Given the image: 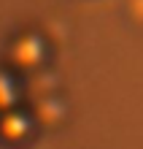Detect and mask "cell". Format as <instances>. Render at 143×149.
<instances>
[{
    "label": "cell",
    "instance_id": "cell-3",
    "mask_svg": "<svg viewBox=\"0 0 143 149\" xmlns=\"http://www.w3.org/2000/svg\"><path fill=\"white\" fill-rule=\"evenodd\" d=\"M22 98V81L8 65H0V111L19 106Z\"/></svg>",
    "mask_w": 143,
    "mask_h": 149
},
{
    "label": "cell",
    "instance_id": "cell-2",
    "mask_svg": "<svg viewBox=\"0 0 143 149\" xmlns=\"http://www.w3.org/2000/svg\"><path fill=\"white\" fill-rule=\"evenodd\" d=\"M11 63L22 71H32L46 63V38L41 33H22L11 41Z\"/></svg>",
    "mask_w": 143,
    "mask_h": 149
},
{
    "label": "cell",
    "instance_id": "cell-1",
    "mask_svg": "<svg viewBox=\"0 0 143 149\" xmlns=\"http://www.w3.org/2000/svg\"><path fill=\"white\" fill-rule=\"evenodd\" d=\"M35 130H38V119H35L32 111H24L19 106L0 111V141L11 146H22L32 141Z\"/></svg>",
    "mask_w": 143,
    "mask_h": 149
}]
</instances>
